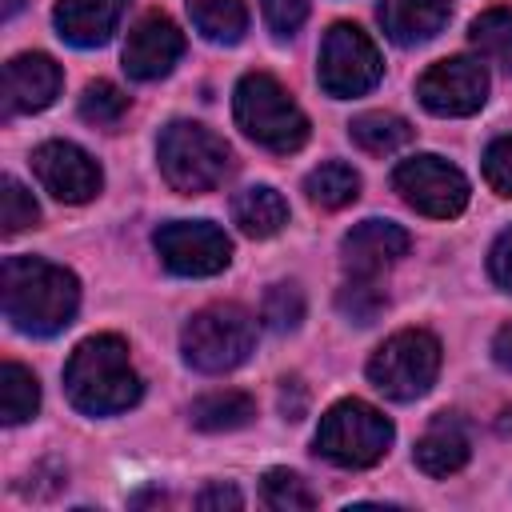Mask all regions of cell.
<instances>
[{
  "label": "cell",
  "mask_w": 512,
  "mask_h": 512,
  "mask_svg": "<svg viewBox=\"0 0 512 512\" xmlns=\"http://www.w3.org/2000/svg\"><path fill=\"white\" fill-rule=\"evenodd\" d=\"M260 316H264V324H268L272 332H292V328H300V320H304V292H300L296 284H272L268 296H264Z\"/></svg>",
  "instance_id": "30"
},
{
  "label": "cell",
  "mask_w": 512,
  "mask_h": 512,
  "mask_svg": "<svg viewBox=\"0 0 512 512\" xmlns=\"http://www.w3.org/2000/svg\"><path fill=\"white\" fill-rule=\"evenodd\" d=\"M40 408V384L24 364H4L0 368V420L4 424H24Z\"/></svg>",
  "instance_id": "24"
},
{
  "label": "cell",
  "mask_w": 512,
  "mask_h": 512,
  "mask_svg": "<svg viewBox=\"0 0 512 512\" xmlns=\"http://www.w3.org/2000/svg\"><path fill=\"white\" fill-rule=\"evenodd\" d=\"M128 112V96L112 84V80H92L80 96V116L96 128H116Z\"/></svg>",
  "instance_id": "27"
},
{
  "label": "cell",
  "mask_w": 512,
  "mask_h": 512,
  "mask_svg": "<svg viewBox=\"0 0 512 512\" xmlns=\"http://www.w3.org/2000/svg\"><path fill=\"white\" fill-rule=\"evenodd\" d=\"M160 260L176 272V276H216L228 268L232 260V244L228 236L208 224V220H172L160 224L152 236Z\"/></svg>",
  "instance_id": "10"
},
{
  "label": "cell",
  "mask_w": 512,
  "mask_h": 512,
  "mask_svg": "<svg viewBox=\"0 0 512 512\" xmlns=\"http://www.w3.org/2000/svg\"><path fill=\"white\" fill-rule=\"evenodd\" d=\"M188 16H192L196 32L212 44H236L248 28L244 0H188Z\"/></svg>",
  "instance_id": "22"
},
{
  "label": "cell",
  "mask_w": 512,
  "mask_h": 512,
  "mask_svg": "<svg viewBox=\"0 0 512 512\" xmlns=\"http://www.w3.org/2000/svg\"><path fill=\"white\" fill-rule=\"evenodd\" d=\"M60 64L44 52H20L4 64V112H40L60 96Z\"/></svg>",
  "instance_id": "14"
},
{
  "label": "cell",
  "mask_w": 512,
  "mask_h": 512,
  "mask_svg": "<svg viewBox=\"0 0 512 512\" xmlns=\"http://www.w3.org/2000/svg\"><path fill=\"white\" fill-rule=\"evenodd\" d=\"M488 272H492V280H496L504 292H512V228H504V232L496 236V244H492V252H488Z\"/></svg>",
  "instance_id": "33"
},
{
  "label": "cell",
  "mask_w": 512,
  "mask_h": 512,
  "mask_svg": "<svg viewBox=\"0 0 512 512\" xmlns=\"http://www.w3.org/2000/svg\"><path fill=\"white\" fill-rule=\"evenodd\" d=\"M416 96L432 116H472L488 100V72L472 56L436 60L416 80Z\"/></svg>",
  "instance_id": "11"
},
{
  "label": "cell",
  "mask_w": 512,
  "mask_h": 512,
  "mask_svg": "<svg viewBox=\"0 0 512 512\" xmlns=\"http://www.w3.org/2000/svg\"><path fill=\"white\" fill-rule=\"evenodd\" d=\"M468 456H472L468 428H464L460 416H448V412H440V416L424 428V436L416 440V452H412L416 468H420L424 476H436V480L460 472V468L468 464Z\"/></svg>",
  "instance_id": "16"
},
{
  "label": "cell",
  "mask_w": 512,
  "mask_h": 512,
  "mask_svg": "<svg viewBox=\"0 0 512 512\" xmlns=\"http://www.w3.org/2000/svg\"><path fill=\"white\" fill-rule=\"evenodd\" d=\"M36 220H40V208H36L32 192L16 176H4L0 180V228H4V236H16V232L32 228Z\"/></svg>",
  "instance_id": "28"
},
{
  "label": "cell",
  "mask_w": 512,
  "mask_h": 512,
  "mask_svg": "<svg viewBox=\"0 0 512 512\" xmlns=\"http://www.w3.org/2000/svg\"><path fill=\"white\" fill-rule=\"evenodd\" d=\"M32 172L40 180V188L64 204H84L100 192L104 176L100 164L72 140H48L32 152Z\"/></svg>",
  "instance_id": "12"
},
{
  "label": "cell",
  "mask_w": 512,
  "mask_h": 512,
  "mask_svg": "<svg viewBox=\"0 0 512 512\" xmlns=\"http://www.w3.org/2000/svg\"><path fill=\"white\" fill-rule=\"evenodd\" d=\"M232 112H236V124L244 128V136L268 152L288 156V152L304 148V140H308V116L288 96V88L268 72L240 76V84L232 92Z\"/></svg>",
  "instance_id": "3"
},
{
  "label": "cell",
  "mask_w": 512,
  "mask_h": 512,
  "mask_svg": "<svg viewBox=\"0 0 512 512\" xmlns=\"http://www.w3.org/2000/svg\"><path fill=\"white\" fill-rule=\"evenodd\" d=\"M436 372H440V340L424 328H404V332L388 336L368 360V380L388 400L424 396L432 388Z\"/></svg>",
  "instance_id": "7"
},
{
  "label": "cell",
  "mask_w": 512,
  "mask_h": 512,
  "mask_svg": "<svg viewBox=\"0 0 512 512\" xmlns=\"http://www.w3.org/2000/svg\"><path fill=\"white\" fill-rule=\"evenodd\" d=\"M260 496L276 512H308V508H316V492L288 468H268L264 480H260Z\"/></svg>",
  "instance_id": "26"
},
{
  "label": "cell",
  "mask_w": 512,
  "mask_h": 512,
  "mask_svg": "<svg viewBox=\"0 0 512 512\" xmlns=\"http://www.w3.org/2000/svg\"><path fill=\"white\" fill-rule=\"evenodd\" d=\"M492 360L512 372V324H504V328L492 336Z\"/></svg>",
  "instance_id": "36"
},
{
  "label": "cell",
  "mask_w": 512,
  "mask_h": 512,
  "mask_svg": "<svg viewBox=\"0 0 512 512\" xmlns=\"http://www.w3.org/2000/svg\"><path fill=\"white\" fill-rule=\"evenodd\" d=\"M20 4H24V0H4V16H16V12H20Z\"/></svg>",
  "instance_id": "37"
},
{
  "label": "cell",
  "mask_w": 512,
  "mask_h": 512,
  "mask_svg": "<svg viewBox=\"0 0 512 512\" xmlns=\"http://www.w3.org/2000/svg\"><path fill=\"white\" fill-rule=\"evenodd\" d=\"M68 400L88 416H116L140 400V376L128 360V344L112 332L88 336L64 364Z\"/></svg>",
  "instance_id": "2"
},
{
  "label": "cell",
  "mask_w": 512,
  "mask_h": 512,
  "mask_svg": "<svg viewBox=\"0 0 512 512\" xmlns=\"http://www.w3.org/2000/svg\"><path fill=\"white\" fill-rule=\"evenodd\" d=\"M348 136L368 152V156H392L412 140V124L396 112H360L348 124Z\"/></svg>",
  "instance_id": "21"
},
{
  "label": "cell",
  "mask_w": 512,
  "mask_h": 512,
  "mask_svg": "<svg viewBox=\"0 0 512 512\" xmlns=\"http://www.w3.org/2000/svg\"><path fill=\"white\" fill-rule=\"evenodd\" d=\"M408 252V232L392 220H364L356 224L340 244V264L348 276L376 280L384 268H392Z\"/></svg>",
  "instance_id": "15"
},
{
  "label": "cell",
  "mask_w": 512,
  "mask_h": 512,
  "mask_svg": "<svg viewBox=\"0 0 512 512\" xmlns=\"http://www.w3.org/2000/svg\"><path fill=\"white\" fill-rule=\"evenodd\" d=\"M304 404H308L304 384L300 380H284L280 384V412H284V420H300L304 416Z\"/></svg>",
  "instance_id": "34"
},
{
  "label": "cell",
  "mask_w": 512,
  "mask_h": 512,
  "mask_svg": "<svg viewBox=\"0 0 512 512\" xmlns=\"http://www.w3.org/2000/svg\"><path fill=\"white\" fill-rule=\"evenodd\" d=\"M156 160H160V172L164 180L184 192V196H200V192H212L224 176H228V144L196 124V120H172L164 132H160V144H156Z\"/></svg>",
  "instance_id": "4"
},
{
  "label": "cell",
  "mask_w": 512,
  "mask_h": 512,
  "mask_svg": "<svg viewBox=\"0 0 512 512\" xmlns=\"http://www.w3.org/2000/svg\"><path fill=\"white\" fill-rule=\"evenodd\" d=\"M336 304H340V312H344L348 320H356V324H372V320L388 308V296H384L368 276H352V280L340 288Z\"/></svg>",
  "instance_id": "29"
},
{
  "label": "cell",
  "mask_w": 512,
  "mask_h": 512,
  "mask_svg": "<svg viewBox=\"0 0 512 512\" xmlns=\"http://www.w3.org/2000/svg\"><path fill=\"white\" fill-rule=\"evenodd\" d=\"M304 192H308V200H312L316 208L336 212V208H344V204H352V200L360 196V176H356L352 164L328 160V164H320V168L308 172Z\"/></svg>",
  "instance_id": "23"
},
{
  "label": "cell",
  "mask_w": 512,
  "mask_h": 512,
  "mask_svg": "<svg viewBox=\"0 0 512 512\" xmlns=\"http://www.w3.org/2000/svg\"><path fill=\"white\" fill-rule=\"evenodd\" d=\"M240 504H244V496L232 484H212L196 496V508H240Z\"/></svg>",
  "instance_id": "35"
},
{
  "label": "cell",
  "mask_w": 512,
  "mask_h": 512,
  "mask_svg": "<svg viewBox=\"0 0 512 512\" xmlns=\"http://www.w3.org/2000/svg\"><path fill=\"white\" fill-rule=\"evenodd\" d=\"M232 220L240 224L244 236H256V240H268L276 236L284 224H288V200L268 188V184H252L244 192H236L232 200Z\"/></svg>",
  "instance_id": "19"
},
{
  "label": "cell",
  "mask_w": 512,
  "mask_h": 512,
  "mask_svg": "<svg viewBox=\"0 0 512 512\" xmlns=\"http://www.w3.org/2000/svg\"><path fill=\"white\" fill-rule=\"evenodd\" d=\"M260 8H264V24L272 28V36H292L300 24H304V16H308V4L304 0H260Z\"/></svg>",
  "instance_id": "32"
},
{
  "label": "cell",
  "mask_w": 512,
  "mask_h": 512,
  "mask_svg": "<svg viewBox=\"0 0 512 512\" xmlns=\"http://www.w3.org/2000/svg\"><path fill=\"white\" fill-rule=\"evenodd\" d=\"M388 444L392 420L364 400L332 404L316 428V452L336 468H372L376 460H384Z\"/></svg>",
  "instance_id": "5"
},
{
  "label": "cell",
  "mask_w": 512,
  "mask_h": 512,
  "mask_svg": "<svg viewBox=\"0 0 512 512\" xmlns=\"http://www.w3.org/2000/svg\"><path fill=\"white\" fill-rule=\"evenodd\" d=\"M452 16L448 0H380V24L396 44H424L432 40Z\"/></svg>",
  "instance_id": "18"
},
{
  "label": "cell",
  "mask_w": 512,
  "mask_h": 512,
  "mask_svg": "<svg viewBox=\"0 0 512 512\" xmlns=\"http://www.w3.org/2000/svg\"><path fill=\"white\" fill-rule=\"evenodd\" d=\"M316 72H320V88L328 96L348 100V96H364L368 88H376L384 64H380V52L364 28L332 24L324 44H320V68Z\"/></svg>",
  "instance_id": "8"
},
{
  "label": "cell",
  "mask_w": 512,
  "mask_h": 512,
  "mask_svg": "<svg viewBox=\"0 0 512 512\" xmlns=\"http://www.w3.org/2000/svg\"><path fill=\"white\" fill-rule=\"evenodd\" d=\"M504 428H508V432H512V412H508V420H504Z\"/></svg>",
  "instance_id": "38"
},
{
  "label": "cell",
  "mask_w": 512,
  "mask_h": 512,
  "mask_svg": "<svg viewBox=\"0 0 512 512\" xmlns=\"http://www.w3.org/2000/svg\"><path fill=\"white\" fill-rule=\"evenodd\" d=\"M124 8H128V0H60L52 20L68 44L96 48L116 32Z\"/></svg>",
  "instance_id": "17"
},
{
  "label": "cell",
  "mask_w": 512,
  "mask_h": 512,
  "mask_svg": "<svg viewBox=\"0 0 512 512\" xmlns=\"http://www.w3.org/2000/svg\"><path fill=\"white\" fill-rule=\"evenodd\" d=\"M484 180L496 196H512V136H500L484 152Z\"/></svg>",
  "instance_id": "31"
},
{
  "label": "cell",
  "mask_w": 512,
  "mask_h": 512,
  "mask_svg": "<svg viewBox=\"0 0 512 512\" xmlns=\"http://www.w3.org/2000/svg\"><path fill=\"white\" fill-rule=\"evenodd\" d=\"M184 52V36L180 28L164 16V12H148L144 20H136V28L128 32L124 44V72L132 80H160L172 72V64Z\"/></svg>",
  "instance_id": "13"
},
{
  "label": "cell",
  "mask_w": 512,
  "mask_h": 512,
  "mask_svg": "<svg viewBox=\"0 0 512 512\" xmlns=\"http://www.w3.org/2000/svg\"><path fill=\"white\" fill-rule=\"evenodd\" d=\"M188 416L200 432H232V428L252 424L256 404H252V396H244L236 388H224V392H208V396L192 400Z\"/></svg>",
  "instance_id": "20"
},
{
  "label": "cell",
  "mask_w": 512,
  "mask_h": 512,
  "mask_svg": "<svg viewBox=\"0 0 512 512\" xmlns=\"http://www.w3.org/2000/svg\"><path fill=\"white\" fill-rule=\"evenodd\" d=\"M392 188L400 192V200L424 216L436 220H452L468 208V180L456 164L424 152L412 160H400L392 172Z\"/></svg>",
  "instance_id": "9"
},
{
  "label": "cell",
  "mask_w": 512,
  "mask_h": 512,
  "mask_svg": "<svg viewBox=\"0 0 512 512\" xmlns=\"http://www.w3.org/2000/svg\"><path fill=\"white\" fill-rule=\"evenodd\" d=\"M252 344H256V320L240 304H208L180 332L184 360L196 372H232L236 364L248 360Z\"/></svg>",
  "instance_id": "6"
},
{
  "label": "cell",
  "mask_w": 512,
  "mask_h": 512,
  "mask_svg": "<svg viewBox=\"0 0 512 512\" xmlns=\"http://www.w3.org/2000/svg\"><path fill=\"white\" fill-rule=\"evenodd\" d=\"M472 44L480 48V56H488L492 64H500L504 72H512V8H488L472 20Z\"/></svg>",
  "instance_id": "25"
},
{
  "label": "cell",
  "mask_w": 512,
  "mask_h": 512,
  "mask_svg": "<svg viewBox=\"0 0 512 512\" xmlns=\"http://www.w3.org/2000/svg\"><path fill=\"white\" fill-rule=\"evenodd\" d=\"M4 316L28 336H52L72 324L80 304V284L68 268L40 256H8L0 272Z\"/></svg>",
  "instance_id": "1"
}]
</instances>
